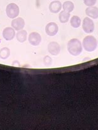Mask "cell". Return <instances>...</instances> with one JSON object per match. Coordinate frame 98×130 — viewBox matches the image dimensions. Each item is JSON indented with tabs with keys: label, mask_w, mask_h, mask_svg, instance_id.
I'll use <instances>...</instances> for the list:
<instances>
[{
	"label": "cell",
	"mask_w": 98,
	"mask_h": 130,
	"mask_svg": "<svg viewBox=\"0 0 98 130\" xmlns=\"http://www.w3.org/2000/svg\"><path fill=\"white\" fill-rule=\"evenodd\" d=\"M67 49L69 54L76 56L81 54L83 50V46L78 39H73L68 42Z\"/></svg>",
	"instance_id": "6da1fadb"
},
{
	"label": "cell",
	"mask_w": 98,
	"mask_h": 130,
	"mask_svg": "<svg viewBox=\"0 0 98 130\" xmlns=\"http://www.w3.org/2000/svg\"><path fill=\"white\" fill-rule=\"evenodd\" d=\"M82 45L85 50L88 52H92L97 48V42L96 38L93 35H88L84 38Z\"/></svg>",
	"instance_id": "7a4b0ae2"
},
{
	"label": "cell",
	"mask_w": 98,
	"mask_h": 130,
	"mask_svg": "<svg viewBox=\"0 0 98 130\" xmlns=\"http://www.w3.org/2000/svg\"><path fill=\"white\" fill-rule=\"evenodd\" d=\"M6 12L8 18L15 19L19 14V8L15 3H10L6 6Z\"/></svg>",
	"instance_id": "3957f363"
},
{
	"label": "cell",
	"mask_w": 98,
	"mask_h": 130,
	"mask_svg": "<svg viewBox=\"0 0 98 130\" xmlns=\"http://www.w3.org/2000/svg\"><path fill=\"white\" fill-rule=\"evenodd\" d=\"M82 27H83V30L86 33H93L94 30V24L93 21L90 18H89L88 17L84 18Z\"/></svg>",
	"instance_id": "277c9868"
},
{
	"label": "cell",
	"mask_w": 98,
	"mask_h": 130,
	"mask_svg": "<svg viewBox=\"0 0 98 130\" xmlns=\"http://www.w3.org/2000/svg\"><path fill=\"white\" fill-rule=\"evenodd\" d=\"M45 32L49 36H54L59 32V26L55 22H50L45 27Z\"/></svg>",
	"instance_id": "5b68a950"
},
{
	"label": "cell",
	"mask_w": 98,
	"mask_h": 130,
	"mask_svg": "<svg viewBox=\"0 0 98 130\" xmlns=\"http://www.w3.org/2000/svg\"><path fill=\"white\" fill-rule=\"evenodd\" d=\"M29 42L34 46H38L42 40L41 35L37 32H32L29 34Z\"/></svg>",
	"instance_id": "8992f818"
},
{
	"label": "cell",
	"mask_w": 98,
	"mask_h": 130,
	"mask_svg": "<svg viewBox=\"0 0 98 130\" xmlns=\"http://www.w3.org/2000/svg\"><path fill=\"white\" fill-rule=\"evenodd\" d=\"M11 25L12 28L16 30H22L25 25V21L22 18H18L14 19L11 22Z\"/></svg>",
	"instance_id": "52a82bcc"
},
{
	"label": "cell",
	"mask_w": 98,
	"mask_h": 130,
	"mask_svg": "<svg viewBox=\"0 0 98 130\" xmlns=\"http://www.w3.org/2000/svg\"><path fill=\"white\" fill-rule=\"evenodd\" d=\"M48 51L53 56H57L60 52V46L57 42H52L48 45Z\"/></svg>",
	"instance_id": "ba28073f"
},
{
	"label": "cell",
	"mask_w": 98,
	"mask_h": 130,
	"mask_svg": "<svg viewBox=\"0 0 98 130\" xmlns=\"http://www.w3.org/2000/svg\"><path fill=\"white\" fill-rule=\"evenodd\" d=\"M16 32L15 29L11 27H6L3 31V37L6 40H11L15 38Z\"/></svg>",
	"instance_id": "9c48e42d"
},
{
	"label": "cell",
	"mask_w": 98,
	"mask_h": 130,
	"mask_svg": "<svg viewBox=\"0 0 98 130\" xmlns=\"http://www.w3.org/2000/svg\"><path fill=\"white\" fill-rule=\"evenodd\" d=\"M86 14L89 18L96 19L98 18V8L96 6H88L85 11Z\"/></svg>",
	"instance_id": "30bf717a"
},
{
	"label": "cell",
	"mask_w": 98,
	"mask_h": 130,
	"mask_svg": "<svg viewBox=\"0 0 98 130\" xmlns=\"http://www.w3.org/2000/svg\"><path fill=\"white\" fill-rule=\"evenodd\" d=\"M62 8V3L59 1H53L49 5V10L52 13L56 14L60 11Z\"/></svg>",
	"instance_id": "8fae6325"
},
{
	"label": "cell",
	"mask_w": 98,
	"mask_h": 130,
	"mask_svg": "<svg viewBox=\"0 0 98 130\" xmlns=\"http://www.w3.org/2000/svg\"><path fill=\"white\" fill-rule=\"evenodd\" d=\"M69 18H70V13L64 10L61 11L60 13L59 14V19L61 23L65 24L68 22Z\"/></svg>",
	"instance_id": "7c38bea8"
},
{
	"label": "cell",
	"mask_w": 98,
	"mask_h": 130,
	"mask_svg": "<svg viewBox=\"0 0 98 130\" xmlns=\"http://www.w3.org/2000/svg\"><path fill=\"white\" fill-rule=\"evenodd\" d=\"M27 33L26 30H19L16 34L17 40L19 41V42H21V43H23V42H24L27 40Z\"/></svg>",
	"instance_id": "4fadbf2b"
},
{
	"label": "cell",
	"mask_w": 98,
	"mask_h": 130,
	"mask_svg": "<svg viewBox=\"0 0 98 130\" xmlns=\"http://www.w3.org/2000/svg\"><path fill=\"white\" fill-rule=\"evenodd\" d=\"M81 20L77 15H73L70 19V24L73 28H78L81 25Z\"/></svg>",
	"instance_id": "5bb4252c"
},
{
	"label": "cell",
	"mask_w": 98,
	"mask_h": 130,
	"mask_svg": "<svg viewBox=\"0 0 98 130\" xmlns=\"http://www.w3.org/2000/svg\"><path fill=\"white\" fill-rule=\"evenodd\" d=\"M62 7H63L64 11L68 12H72L73 11L74 8H75L74 4L70 1H66L65 2H64L63 5H62Z\"/></svg>",
	"instance_id": "9a60e30c"
},
{
	"label": "cell",
	"mask_w": 98,
	"mask_h": 130,
	"mask_svg": "<svg viewBox=\"0 0 98 130\" xmlns=\"http://www.w3.org/2000/svg\"><path fill=\"white\" fill-rule=\"evenodd\" d=\"M10 55V50L8 48L4 47L0 50V58L3 60H6Z\"/></svg>",
	"instance_id": "2e32d148"
},
{
	"label": "cell",
	"mask_w": 98,
	"mask_h": 130,
	"mask_svg": "<svg viewBox=\"0 0 98 130\" xmlns=\"http://www.w3.org/2000/svg\"><path fill=\"white\" fill-rule=\"evenodd\" d=\"M44 64L46 66H50L52 64V59L49 56H45L44 58Z\"/></svg>",
	"instance_id": "e0dca14e"
},
{
	"label": "cell",
	"mask_w": 98,
	"mask_h": 130,
	"mask_svg": "<svg viewBox=\"0 0 98 130\" xmlns=\"http://www.w3.org/2000/svg\"><path fill=\"white\" fill-rule=\"evenodd\" d=\"M84 3L87 6H93L96 3L97 0H83Z\"/></svg>",
	"instance_id": "ac0fdd59"
},
{
	"label": "cell",
	"mask_w": 98,
	"mask_h": 130,
	"mask_svg": "<svg viewBox=\"0 0 98 130\" xmlns=\"http://www.w3.org/2000/svg\"><path fill=\"white\" fill-rule=\"evenodd\" d=\"M97 43H98V42H97Z\"/></svg>",
	"instance_id": "d6986e66"
},
{
	"label": "cell",
	"mask_w": 98,
	"mask_h": 130,
	"mask_svg": "<svg viewBox=\"0 0 98 130\" xmlns=\"http://www.w3.org/2000/svg\"><path fill=\"white\" fill-rule=\"evenodd\" d=\"M53 1H54V0H53Z\"/></svg>",
	"instance_id": "ffe728a7"
}]
</instances>
